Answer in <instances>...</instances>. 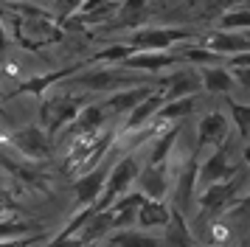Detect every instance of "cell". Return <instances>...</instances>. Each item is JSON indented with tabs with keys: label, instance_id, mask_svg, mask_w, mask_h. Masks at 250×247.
<instances>
[{
	"label": "cell",
	"instance_id": "cell-1",
	"mask_svg": "<svg viewBox=\"0 0 250 247\" xmlns=\"http://www.w3.org/2000/svg\"><path fill=\"white\" fill-rule=\"evenodd\" d=\"M0 22L6 34H12L25 51H42L48 45H57L65 40V31L57 25L54 17H23L0 6Z\"/></svg>",
	"mask_w": 250,
	"mask_h": 247
},
{
	"label": "cell",
	"instance_id": "cell-2",
	"mask_svg": "<svg viewBox=\"0 0 250 247\" xmlns=\"http://www.w3.org/2000/svg\"><path fill=\"white\" fill-rule=\"evenodd\" d=\"M149 79L135 76V70H124V67H99V70H76L65 79L62 90H87V93H110V90H124L135 87V84H146Z\"/></svg>",
	"mask_w": 250,
	"mask_h": 247
},
{
	"label": "cell",
	"instance_id": "cell-3",
	"mask_svg": "<svg viewBox=\"0 0 250 247\" xmlns=\"http://www.w3.org/2000/svg\"><path fill=\"white\" fill-rule=\"evenodd\" d=\"M115 135H118V129L110 126V129H99L96 135L73 138L65 171H68V174H84L87 168H93L102 157H107V149L115 144Z\"/></svg>",
	"mask_w": 250,
	"mask_h": 247
},
{
	"label": "cell",
	"instance_id": "cell-4",
	"mask_svg": "<svg viewBox=\"0 0 250 247\" xmlns=\"http://www.w3.org/2000/svg\"><path fill=\"white\" fill-rule=\"evenodd\" d=\"M84 104H87V99H84V96H76L73 90H62L57 96H48V99H42V104H40V121H42L40 126H42L51 138H57V135L73 121V115H76Z\"/></svg>",
	"mask_w": 250,
	"mask_h": 247
},
{
	"label": "cell",
	"instance_id": "cell-5",
	"mask_svg": "<svg viewBox=\"0 0 250 247\" xmlns=\"http://www.w3.org/2000/svg\"><path fill=\"white\" fill-rule=\"evenodd\" d=\"M138 171H141V166H138V160L132 155H124L115 166H110V174H107V180H104V188L102 194L96 197V202H90V211H104V208H110V202L115 200V197H121L124 191H129V185L135 183Z\"/></svg>",
	"mask_w": 250,
	"mask_h": 247
},
{
	"label": "cell",
	"instance_id": "cell-6",
	"mask_svg": "<svg viewBox=\"0 0 250 247\" xmlns=\"http://www.w3.org/2000/svg\"><path fill=\"white\" fill-rule=\"evenodd\" d=\"M245 180H248V174H242V171H236L233 177L222 180V183H211V185H205L203 191H200V211L203 213H219L225 211V208H230L236 200V194L242 191V185H245Z\"/></svg>",
	"mask_w": 250,
	"mask_h": 247
},
{
	"label": "cell",
	"instance_id": "cell-7",
	"mask_svg": "<svg viewBox=\"0 0 250 247\" xmlns=\"http://www.w3.org/2000/svg\"><path fill=\"white\" fill-rule=\"evenodd\" d=\"M197 34L191 28H141V31L129 34V42L135 51H169L174 42H191Z\"/></svg>",
	"mask_w": 250,
	"mask_h": 247
},
{
	"label": "cell",
	"instance_id": "cell-8",
	"mask_svg": "<svg viewBox=\"0 0 250 247\" xmlns=\"http://www.w3.org/2000/svg\"><path fill=\"white\" fill-rule=\"evenodd\" d=\"M9 144L25 157V160H48L51 157V135L42 126H23L14 135H9Z\"/></svg>",
	"mask_w": 250,
	"mask_h": 247
},
{
	"label": "cell",
	"instance_id": "cell-9",
	"mask_svg": "<svg viewBox=\"0 0 250 247\" xmlns=\"http://www.w3.org/2000/svg\"><path fill=\"white\" fill-rule=\"evenodd\" d=\"M236 171H242V168L230 160V155H228V141L225 144L214 146V155L205 160L203 166H197V191H200V185H211V183H222V180L233 177Z\"/></svg>",
	"mask_w": 250,
	"mask_h": 247
},
{
	"label": "cell",
	"instance_id": "cell-10",
	"mask_svg": "<svg viewBox=\"0 0 250 247\" xmlns=\"http://www.w3.org/2000/svg\"><path fill=\"white\" fill-rule=\"evenodd\" d=\"M107 174H110V163H107L104 157L93 168H87L84 174H79V180L73 183V194H76L79 208L90 205V202H96V197H99V194H102V188H104V180H107Z\"/></svg>",
	"mask_w": 250,
	"mask_h": 247
},
{
	"label": "cell",
	"instance_id": "cell-11",
	"mask_svg": "<svg viewBox=\"0 0 250 247\" xmlns=\"http://www.w3.org/2000/svg\"><path fill=\"white\" fill-rule=\"evenodd\" d=\"M171 65H180V56L174 51H135L118 62V67L124 70H146V73H160Z\"/></svg>",
	"mask_w": 250,
	"mask_h": 247
},
{
	"label": "cell",
	"instance_id": "cell-12",
	"mask_svg": "<svg viewBox=\"0 0 250 247\" xmlns=\"http://www.w3.org/2000/svg\"><path fill=\"white\" fill-rule=\"evenodd\" d=\"M197 157H186L183 168L177 171V185H174V208L180 213H188L197 202Z\"/></svg>",
	"mask_w": 250,
	"mask_h": 247
},
{
	"label": "cell",
	"instance_id": "cell-13",
	"mask_svg": "<svg viewBox=\"0 0 250 247\" xmlns=\"http://www.w3.org/2000/svg\"><path fill=\"white\" fill-rule=\"evenodd\" d=\"M107 121H110V112L104 110L102 101H99V104H84L65 129H68L70 138H82V135H96L99 129H104Z\"/></svg>",
	"mask_w": 250,
	"mask_h": 247
},
{
	"label": "cell",
	"instance_id": "cell-14",
	"mask_svg": "<svg viewBox=\"0 0 250 247\" xmlns=\"http://www.w3.org/2000/svg\"><path fill=\"white\" fill-rule=\"evenodd\" d=\"M155 90V82H146V84H135V87H124V90H115L110 93V99L102 101V107L110 112V118H121L126 112L135 107L138 101H144Z\"/></svg>",
	"mask_w": 250,
	"mask_h": 247
},
{
	"label": "cell",
	"instance_id": "cell-15",
	"mask_svg": "<svg viewBox=\"0 0 250 247\" xmlns=\"http://www.w3.org/2000/svg\"><path fill=\"white\" fill-rule=\"evenodd\" d=\"M135 183L146 200H166V194H169V174H166L163 163H149L146 168H141Z\"/></svg>",
	"mask_w": 250,
	"mask_h": 247
},
{
	"label": "cell",
	"instance_id": "cell-16",
	"mask_svg": "<svg viewBox=\"0 0 250 247\" xmlns=\"http://www.w3.org/2000/svg\"><path fill=\"white\" fill-rule=\"evenodd\" d=\"M200 45L203 48H208V51H214V54H219L222 59L230 54H239V51H248L250 42H248V31L242 34V31H214V34H208L205 40H200Z\"/></svg>",
	"mask_w": 250,
	"mask_h": 247
},
{
	"label": "cell",
	"instance_id": "cell-17",
	"mask_svg": "<svg viewBox=\"0 0 250 247\" xmlns=\"http://www.w3.org/2000/svg\"><path fill=\"white\" fill-rule=\"evenodd\" d=\"M76 70H82V65H70V67H59V70H51V73H45V76H34L28 79V82H23L17 90H12L9 96H23V93H28V96H45L51 87H57L59 82H65V79L70 76V73H76Z\"/></svg>",
	"mask_w": 250,
	"mask_h": 247
},
{
	"label": "cell",
	"instance_id": "cell-18",
	"mask_svg": "<svg viewBox=\"0 0 250 247\" xmlns=\"http://www.w3.org/2000/svg\"><path fill=\"white\" fill-rule=\"evenodd\" d=\"M149 14V3L146 0H118V9H115V17L107 22L110 31H121V28H135L146 20Z\"/></svg>",
	"mask_w": 250,
	"mask_h": 247
},
{
	"label": "cell",
	"instance_id": "cell-19",
	"mask_svg": "<svg viewBox=\"0 0 250 247\" xmlns=\"http://www.w3.org/2000/svg\"><path fill=\"white\" fill-rule=\"evenodd\" d=\"M200 138H197V152L203 149V146H219L228 141V118L222 110H214L208 112L203 121H200Z\"/></svg>",
	"mask_w": 250,
	"mask_h": 247
},
{
	"label": "cell",
	"instance_id": "cell-20",
	"mask_svg": "<svg viewBox=\"0 0 250 247\" xmlns=\"http://www.w3.org/2000/svg\"><path fill=\"white\" fill-rule=\"evenodd\" d=\"M160 93L166 96V99H180V96H197L200 93V73L194 70V67H183L177 70L174 76L163 79L160 82Z\"/></svg>",
	"mask_w": 250,
	"mask_h": 247
},
{
	"label": "cell",
	"instance_id": "cell-21",
	"mask_svg": "<svg viewBox=\"0 0 250 247\" xmlns=\"http://www.w3.org/2000/svg\"><path fill=\"white\" fill-rule=\"evenodd\" d=\"M163 101H166V96H163L160 90H152L146 99L138 101L135 107L126 112V118H124V124H121V129H118V132H132V129H141V126H144L155 112H158V107L163 104Z\"/></svg>",
	"mask_w": 250,
	"mask_h": 247
},
{
	"label": "cell",
	"instance_id": "cell-22",
	"mask_svg": "<svg viewBox=\"0 0 250 247\" xmlns=\"http://www.w3.org/2000/svg\"><path fill=\"white\" fill-rule=\"evenodd\" d=\"M200 84L203 90L214 93V96H233L236 82L228 73V67H214V65H200Z\"/></svg>",
	"mask_w": 250,
	"mask_h": 247
},
{
	"label": "cell",
	"instance_id": "cell-23",
	"mask_svg": "<svg viewBox=\"0 0 250 247\" xmlns=\"http://www.w3.org/2000/svg\"><path fill=\"white\" fill-rule=\"evenodd\" d=\"M163 227H166V236H163L166 247H194V233L186 225V213H180L177 208H169V222Z\"/></svg>",
	"mask_w": 250,
	"mask_h": 247
},
{
	"label": "cell",
	"instance_id": "cell-24",
	"mask_svg": "<svg viewBox=\"0 0 250 247\" xmlns=\"http://www.w3.org/2000/svg\"><path fill=\"white\" fill-rule=\"evenodd\" d=\"M113 230V216H110V211L104 208V211H96L87 219V222L79 227V233H76V239H79V245H93V242H99V239H104V236Z\"/></svg>",
	"mask_w": 250,
	"mask_h": 247
},
{
	"label": "cell",
	"instance_id": "cell-25",
	"mask_svg": "<svg viewBox=\"0 0 250 247\" xmlns=\"http://www.w3.org/2000/svg\"><path fill=\"white\" fill-rule=\"evenodd\" d=\"M107 247H160V242L146 230L115 227V230L107 233Z\"/></svg>",
	"mask_w": 250,
	"mask_h": 247
},
{
	"label": "cell",
	"instance_id": "cell-26",
	"mask_svg": "<svg viewBox=\"0 0 250 247\" xmlns=\"http://www.w3.org/2000/svg\"><path fill=\"white\" fill-rule=\"evenodd\" d=\"M169 222V205L163 200H144L135 211V225H141L144 230L149 227H163Z\"/></svg>",
	"mask_w": 250,
	"mask_h": 247
},
{
	"label": "cell",
	"instance_id": "cell-27",
	"mask_svg": "<svg viewBox=\"0 0 250 247\" xmlns=\"http://www.w3.org/2000/svg\"><path fill=\"white\" fill-rule=\"evenodd\" d=\"M197 107V96H180V99H166L158 107V112L149 118L155 124H166V121H177V118H186L188 112H194Z\"/></svg>",
	"mask_w": 250,
	"mask_h": 247
},
{
	"label": "cell",
	"instance_id": "cell-28",
	"mask_svg": "<svg viewBox=\"0 0 250 247\" xmlns=\"http://www.w3.org/2000/svg\"><path fill=\"white\" fill-rule=\"evenodd\" d=\"M180 138V124H169L166 129H163V135L158 138V144L152 146V155H149V163H166V157H169L171 146H174V141Z\"/></svg>",
	"mask_w": 250,
	"mask_h": 247
},
{
	"label": "cell",
	"instance_id": "cell-29",
	"mask_svg": "<svg viewBox=\"0 0 250 247\" xmlns=\"http://www.w3.org/2000/svg\"><path fill=\"white\" fill-rule=\"evenodd\" d=\"M222 99H225L228 112H230V118H233V124H236L242 141L248 144V138H250V107L248 104H242V101H236L233 96H222Z\"/></svg>",
	"mask_w": 250,
	"mask_h": 247
},
{
	"label": "cell",
	"instance_id": "cell-30",
	"mask_svg": "<svg viewBox=\"0 0 250 247\" xmlns=\"http://www.w3.org/2000/svg\"><path fill=\"white\" fill-rule=\"evenodd\" d=\"M216 20H219V28H222V31H248V22H250L248 6H233V9H225Z\"/></svg>",
	"mask_w": 250,
	"mask_h": 247
},
{
	"label": "cell",
	"instance_id": "cell-31",
	"mask_svg": "<svg viewBox=\"0 0 250 247\" xmlns=\"http://www.w3.org/2000/svg\"><path fill=\"white\" fill-rule=\"evenodd\" d=\"M230 3H233V0H188L186 6H188V11H191L194 17L214 20V17H219V14H222Z\"/></svg>",
	"mask_w": 250,
	"mask_h": 247
},
{
	"label": "cell",
	"instance_id": "cell-32",
	"mask_svg": "<svg viewBox=\"0 0 250 247\" xmlns=\"http://www.w3.org/2000/svg\"><path fill=\"white\" fill-rule=\"evenodd\" d=\"M0 163L12 171L17 180H23L25 185H31V188L37 191H48V177L45 174H37V171H28L25 166H17V163H12V160H6V157H0Z\"/></svg>",
	"mask_w": 250,
	"mask_h": 247
},
{
	"label": "cell",
	"instance_id": "cell-33",
	"mask_svg": "<svg viewBox=\"0 0 250 247\" xmlns=\"http://www.w3.org/2000/svg\"><path fill=\"white\" fill-rule=\"evenodd\" d=\"M174 54L180 56V62H191V65H216V62H222V56L203 48L200 42L191 45V48H183V51H174Z\"/></svg>",
	"mask_w": 250,
	"mask_h": 247
},
{
	"label": "cell",
	"instance_id": "cell-34",
	"mask_svg": "<svg viewBox=\"0 0 250 247\" xmlns=\"http://www.w3.org/2000/svg\"><path fill=\"white\" fill-rule=\"evenodd\" d=\"M129 54H135V48L129 42H110L107 48H102L99 54L93 56V62H110V65H118L121 59H126Z\"/></svg>",
	"mask_w": 250,
	"mask_h": 247
},
{
	"label": "cell",
	"instance_id": "cell-35",
	"mask_svg": "<svg viewBox=\"0 0 250 247\" xmlns=\"http://www.w3.org/2000/svg\"><path fill=\"white\" fill-rule=\"evenodd\" d=\"M37 230V222L28 219H0V239H17V236H28Z\"/></svg>",
	"mask_w": 250,
	"mask_h": 247
},
{
	"label": "cell",
	"instance_id": "cell-36",
	"mask_svg": "<svg viewBox=\"0 0 250 247\" xmlns=\"http://www.w3.org/2000/svg\"><path fill=\"white\" fill-rule=\"evenodd\" d=\"M37 242H42V233H28V236H17V239H0V247H34Z\"/></svg>",
	"mask_w": 250,
	"mask_h": 247
},
{
	"label": "cell",
	"instance_id": "cell-37",
	"mask_svg": "<svg viewBox=\"0 0 250 247\" xmlns=\"http://www.w3.org/2000/svg\"><path fill=\"white\" fill-rule=\"evenodd\" d=\"M79 3H82V0H57V11H54V20L62 22L65 17H70L73 11L79 9Z\"/></svg>",
	"mask_w": 250,
	"mask_h": 247
},
{
	"label": "cell",
	"instance_id": "cell-38",
	"mask_svg": "<svg viewBox=\"0 0 250 247\" xmlns=\"http://www.w3.org/2000/svg\"><path fill=\"white\" fill-rule=\"evenodd\" d=\"M12 213H17V202L9 191H0V219H9Z\"/></svg>",
	"mask_w": 250,
	"mask_h": 247
},
{
	"label": "cell",
	"instance_id": "cell-39",
	"mask_svg": "<svg viewBox=\"0 0 250 247\" xmlns=\"http://www.w3.org/2000/svg\"><path fill=\"white\" fill-rule=\"evenodd\" d=\"M6 51H9V34H6L3 22H0V59L6 56Z\"/></svg>",
	"mask_w": 250,
	"mask_h": 247
},
{
	"label": "cell",
	"instance_id": "cell-40",
	"mask_svg": "<svg viewBox=\"0 0 250 247\" xmlns=\"http://www.w3.org/2000/svg\"><path fill=\"white\" fill-rule=\"evenodd\" d=\"M214 247H225V245H214Z\"/></svg>",
	"mask_w": 250,
	"mask_h": 247
}]
</instances>
